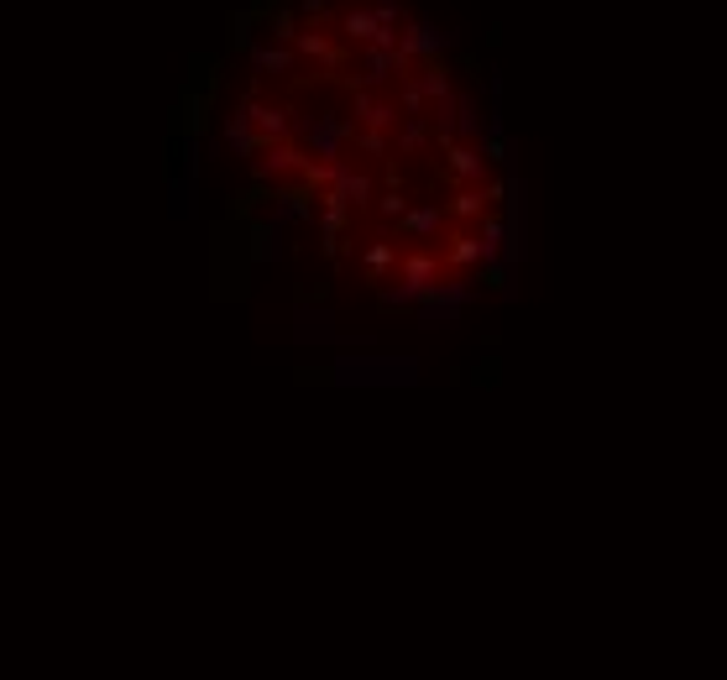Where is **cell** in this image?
Wrapping results in <instances>:
<instances>
[{"label":"cell","instance_id":"16","mask_svg":"<svg viewBox=\"0 0 727 680\" xmlns=\"http://www.w3.org/2000/svg\"><path fill=\"white\" fill-rule=\"evenodd\" d=\"M424 79L419 74H408V79H398V105H403V116H424Z\"/></svg>","mask_w":727,"mask_h":680},{"label":"cell","instance_id":"1","mask_svg":"<svg viewBox=\"0 0 727 680\" xmlns=\"http://www.w3.org/2000/svg\"><path fill=\"white\" fill-rule=\"evenodd\" d=\"M356 131H361V121L340 116V110H314V116H304L293 126V136H299L320 163H346V147L356 142Z\"/></svg>","mask_w":727,"mask_h":680},{"label":"cell","instance_id":"18","mask_svg":"<svg viewBox=\"0 0 727 680\" xmlns=\"http://www.w3.org/2000/svg\"><path fill=\"white\" fill-rule=\"evenodd\" d=\"M367 6H372V16L382 21V27H398V32H403L408 21H414V16H408V11L398 6V0H367Z\"/></svg>","mask_w":727,"mask_h":680},{"label":"cell","instance_id":"14","mask_svg":"<svg viewBox=\"0 0 727 680\" xmlns=\"http://www.w3.org/2000/svg\"><path fill=\"white\" fill-rule=\"evenodd\" d=\"M435 136V126H429L424 116H403V131H398V152L403 157H414V152H424V142Z\"/></svg>","mask_w":727,"mask_h":680},{"label":"cell","instance_id":"11","mask_svg":"<svg viewBox=\"0 0 727 680\" xmlns=\"http://www.w3.org/2000/svg\"><path fill=\"white\" fill-rule=\"evenodd\" d=\"M487 257V241L482 236H471V231H450L445 236V267H471V262H482Z\"/></svg>","mask_w":727,"mask_h":680},{"label":"cell","instance_id":"2","mask_svg":"<svg viewBox=\"0 0 727 680\" xmlns=\"http://www.w3.org/2000/svg\"><path fill=\"white\" fill-rule=\"evenodd\" d=\"M445 215H450V204H414V210H408L398 225H388L382 236H393V241H440Z\"/></svg>","mask_w":727,"mask_h":680},{"label":"cell","instance_id":"20","mask_svg":"<svg viewBox=\"0 0 727 680\" xmlns=\"http://www.w3.org/2000/svg\"><path fill=\"white\" fill-rule=\"evenodd\" d=\"M476 126H482V116H476V100L461 95L456 100V131H461V142H466V136H476Z\"/></svg>","mask_w":727,"mask_h":680},{"label":"cell","instance_id":"3","mask_svg":"<svg viewBox=\"0 0 727 680\" xmlns=\"http://www.w3.org/2000/svg\"><path fill=\"white\" fill-rule=\"evenodd\" d=\"M241 110H246V116L257 121V131H267V136H278V142H283V136H293V126H299V121H293V110H288V105H272V100L252 95V89H246V100H241Z\"/></svg>","mask_w":727,"mask_h":680},{"label":"cell","instance_id":"13","mask_svg":"<svg viewBox=\"0 0 727 680\" xmlns=\"http://www.w3.org/2000/svg\"><path fill=\"white\" fill-rule=\"evenodd\" d=\"M487 210H492V204H487L482 184H461V194L450 199V220H482Z\"/></svg>","mask_w":727,"mask_h":680},{"label":"cell","instance_id":"23","mask_svg":"<svg viewBox=\"0 0 727 680\" xmlns=\"http://www.w3.org/2000/svg\"><path fill=\"white\" fill-rule=\"evenodd\" d=\"M272 37H278V42L299 37V32H293V16H272Z\"/></svg>","mask_w":727,"mask_h":680},{"label":"cell","instance_id":"12","mask_svg":"<svg viewBox=\"0 0 727 680\" xmlns=\"http://www.w3.org/2000/svg\"><path fill=\"white\" fill-rule=\"evenodd\" d=\"M419 79H424V95L435 100V105H456V84H450V74H445L440 58H429V63L419 68Z\"/></svg>","mask_w":727,"mask_h":680},{"label":"cell","instance_id":"4","mask_svg":"<svg viewBox=\"0 0 727 680\" xmlns=\"http://www.w3.org/2000/svg\"><path fill=\"white\" fill-rule=\"evenodd\" d=\"M351 89V116L361 121V126H372V131H388V126H398L403 116H398V105H382V100H372L367 95V84H346Z\"/></svg>","mask_w":727,"mask_h":680},{"label":"cell","instance_id":"8","mask_svg":"<svg viewBox=\"0 0 727 680\" xmlns=\"http://www.w3.org/2000/svg\"><path fill=\"white\" fill-rule=\"evenodd\" d=\"M335 189L346 194V204H351L356 215H377V184H372L367 173H356V168H346V173L335 178Z\"/></svg>","mask_w":727,"mask_h":680},{"label":"cell","instance_id":"17","mask_svg":"<svg viewBox=\"0 0 727 680\" xmlns=\"http://www.w3.org/2000/svg\"><path fill=\"white\" fill-rule=\"evenodd\" d=\"M252 68H257V79H262V74H288V68H293V53H283V48H257V53H252Z\"/></svg>","mask_w":727,"mask_h":680},{"label":"cell","instance_id":"24","mask_svg":"<svg viewBox=\"0 0 727 680\" xmlns=\"http://www.w3.org/2000/svg\"><path fill=\"white\" fill-rule=\"evenodd\" d=\"M267 252H278V231H267V225H262V231H257V257H267Z\"/></svg>","mask_w":727,"mask_h":680},{"label":"cell","instance_id":"21","mask_svg":"<svg viewBox=\"0 0 727 680\" xmlns=\"http://www.w3.org/2000/svg\"><path fill=\"white\" fill-rule=\"evenodd\" d=\"M356 147H361V152H372V157H388V136L372 131V126H361V131H356Z\"/></svg>","mask_w":727,"mask_h":680},{"label":"cell","instance_id":"19","mask_svg":"<svg viewBox=\"0 0 727 680\" xmlns=\"http://www.w3.org/2000/svg\"><path fill=\"white\" fill-rule=\"evenodd\" d=\"M461 320V304H424V325L429 330H450Z\"/></svg>","mask_w":727,"mask_h":680},{"label":"cell","instance_id":"10","mask_svg":"<svg viewBox=\"0 0 727 680\" xmlns=\"http://www.w3.org/2000/svg\"><path fill=\"white\" fill-rule=\"evenodd\" d=\"M340 32H346L351 42H361V48H367V42H377V37H382V21L372 16L367 0H356L351 11H340Z\"/></svg>","mask_w":727,"mask_h":680},{"label":"cell","instance_id":"7","mask_svg":"<svg viewBox=\"0 0 727 680\" xmlns=\"http://www.w3.org/2000/svg\"><path fill=\"white\" fill-rule=\"evenodd\" d=\"M293 42H299V53L309 58V63H320V68H330V74H335V68H346V48H335V42L320 32V27H309V32H299V37H293Z\"/></svg>","mask_w":727,"mask_h":680},{"label":"cell","instance_id":"6","mask_svg":"<svg viewBox=\"0 0 727 680\" xmlns=\"http://www.w3.org/2000/svg\"><path fill=\"white\" fill-rule=\"evenodd\" d=\"M445 163H450V173H456L461 184H487V157L476 152L471 142H450L445 147Z\"/></svg>","mask_w":727,"mask_h":680},{"label":"cell","instance_id":"9","mask_svg":"<svg viewBox=\"0 0 727 680\" xmlns=\"http://www.w3.org/2000/svg\"><path fill=\"white\" fill-rule=\"evenodd\" d=\"M398 262H403V252L393 246V236H377V241L361 246V267H367V278H372V283H382Z\"/></svg>","mask_w":727,"mask_h":680},{"label":"cell","instance_id":"15","mask_svg":"<svg viewBox=\"0 0 727 680\" xmlns=\"http://www.w3.org/2000/svg\"><path fill=\"white\" fill-rule=\"evenodd\" d=\"M408 210H414V204L403 199V189H382V199H377V225L388 231V225H398Z\"/></svg>","mask_w":727,"mask_h":680},{"label":"cell","instance_id":"22","mask_svg":"<svg viewBox=\"0 0 727 680\" xmlns=\"http://www.w3.org/2000/svg\"><path fill=\"white\" fill-rule=\"evenodd\" d=\"M304 16H309V27H320V21L330 16V6L325 0H304Z\"/></svg>","mask_w":727,"mask_h":680},{"label":"cell","instance_id":"5","mask_svg":"<svg viewBox=\"0 0 727 680\" xmlns=\"http://www.w3.org/2000/svg\"><path fill=\"white\" fill-rule=\"evenodd\" d=\"M445 42H450V32H440L435 21H424V16H414V21H408V27H403V48L414 53L419 63L440 58V48H445Z\"/></svg>","mask_w":727,"mask_h":680}]
</instances>
